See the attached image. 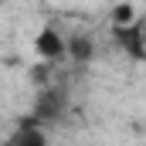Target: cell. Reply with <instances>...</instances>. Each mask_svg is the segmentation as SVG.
I'll return each mask as SVG.
<instances>
[{"mask_svg": "<svg viewBox=\"0 0 146 146\" xmlns=\"http://www.w3.org/2000/svg\"><path fill=\"white\" fill-rule=\"evenodd\" d=\"M7 146H48V136H44V129L37 126V119H27V122L17 126V133L10 136Z\"/></svg>", "mask_w": 146, "mask_h": 146, "instance_id": "cell-3", "label": "cell"}, {"mask_svg": "<svg viewBox=\"0 0 146 146\" xmlns=\"http://www.w3.org/2000/svg\"><path fill=\"white\" fill-rule=\"evenodd\" d=\"M112 34H115V41H119L133 58H146V41H143V34H139V21L129 24V27H112Z\"/></svg>", "mask_w": 146, "mask_h": 146, "instance_id": "cell-2", "label": "cell"}, {"mask_svg": "<svg viewBox=\"0 0 146 146\" xmlns=\"http://www.w3.org/2000/svg\"><path fill=\"white\" fill-rule=\"evenodd\" d=\"M95 54V44L88 41V37H72L68 41V58H75V61H88Z\"/></svg>", "mask_w": 146, "mask_h": 146, "instance_id": "cell-4", "label": "cell"}, {"mask_svg": "<svg viewBox=\"0 0 146 146\" xmlns=\"http://www.w3.org/2000/svg\"><path fill=\"white\" fill-rule=\"evenodd\" d=\"M34 54L41 61H58V58H68V41L58 34V27H41L34 37Z\"/></svg>", "mask_w": 146, "mask_h": 146, "instance_id": "cell-1", "label": "cell"}, {"mask_svg": "<svg viewBox=\"0 0 146 146\" xmlns=\"http://www.w3.org/2000/svg\"><path fill=\"white\" fill-rule=\"evenodd\" d=\"M139 34H143V41H146V21H139Z\"/></svg>", "mask_w": 146, "mask_h": 146, "instance_id": "cell-5", "label": "cell"}]
</instances>
